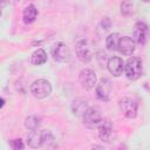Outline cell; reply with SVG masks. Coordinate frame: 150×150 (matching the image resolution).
I'll use <instances>...</instances> for the list:
<instances>
[{
  "mask_svg": "<svg viewBox=\"0 0 150 150\" xmlns=\"http://www.w3.org/2000/svg\"><path fill=\"white\" fill-rule=\"evenodd\" d=\"M124 73H125V76L131 81L139 79L142 73H143L142 60L139 57H136V56L129 57L127 60V62L124 63Z\"/></svg>",
  "mask_w": 150,
  "mask_h": 150,
  "instance_id": "cell-1",
  "label": "cell"
},
{
  "mask_svg": "<svg viewBox=\"0 0 150 150\" xmlns=\"http://www.w3.org/2000/svg\"><path fill=\"white\" fill-rule=\"evenodd\" d=\"M30 93L38 100L45 98V97L50 95V93H52V84L46 79H38V80H35L32 83Z\"/></svg>",
  "mask_w": 150,
  "mask_h": 150,
  "instance_id": "cell-2",
  "label": "cell"
},
{
  "mask_svg": "<svg viewBox=\"0 0 150 150\" xmlns=\"http://www.w3.org/2000/svg\"><path fill=\"white\" fill-rule=\"evenodd\" d=\"M82 118H83V124L87 128L94 129L97 128L102 121V114L98 107H89L84 110V112L82 114Z\"/></svg>",
  "mask_w": 150,
  "mask_h": 150,
  "instance_id": "cell-3",
  "label": "cell"
},
{
  "mask_svg": "<svg viewBox=\"0 0 150 150\" xmlns=\"http://www.w3.org/2000/svg\"><path fill=\"white\" fill-rule=\"evenodd\" d=\"M150 38V29L149 26L143 22V21H138L135 23L134 26V30H132V39L138 45H145L148 42Z\"/></svg>",
  "mask_w": 150,
  "mask_h": 150,
  "instance_id": "cell-4",
  "label": "cell"
},
{
  "mask_svg": "<svg viewBox=\"0 0 150 150\" xmlns=\"http://www.w3.org/2000/svg\"><path fill=\"white\" fill-rule=\"evenodd\" d=\"M75 52L77 55V59L83 62V63H88L91 61L93 59V49H91V45L89 43L88 40L82 39L76 43L75 47Z\"/></svg>",
  "mask_w": 150,
  "mask_h": 150,
  "instance_id": "cell-5",
  "label": "cell"
},
{
  "mask_svg": "<svg viewBox=\"0 0 150 150\" xmlns=\"http://www.w3.org/2000/svg\"><path fill=\"white\" fill-rule=\"evenodd\" d=\"M118 105H120L121 111L123 112V115L127 118H135L137 116L138 105H137V102L134 98H131V97H123L120 101Z\"/></svg>",
  "mask_w": 150,
  "mask_h": 150,
  "instance_id": "cell-6",
  "label": "cell"
},
{
  "mask_svg": "<svg viewBox=\"0 0 150 150\" xmlns=\"http://www.w3.org/2000/svg\"><path fill=\"white\" fill-rule=\"evenodd\" d=\"M79 81H80L81 86L84 89L90 90V89H93L96 86V81H97L96 73L93 69H90V68H84V69H82L80 71Z\"/></svg>",
  "mask_w": 150,
  "mask_h": 150,
  "instance_id": "cell-7",
  "label": "cell"
},
{
  "mask_svg": "<svg viewBox=\"0 0 150 150\" xmlns=\"http://www.w3.org/2000/svg\"><path fill=\"white\" fill-rule=\"evenodd\" d=\"M52 56L55 61L68 62L70 60V50L68 46L63 42H56L52 47Z\"/></svg>",
  "mask_w": 150,
  "mask_h": 150,
  "instance_id": "cell-8",
  "label": "cell"
},
{
  "mask_svg": "<svg viewBox=\"0 0 150 150\" xmlns=\"http://www.w3.org/2000/svg\"><path fill=\"white\" fill-rule=\"evenodd\" d=\"M98 128V138L103 142H111L114 137V128L109 120H102Z\"/></svg>",
  "mask_w": 150,
  "mask_h": 150,
  "instance_id": "cell-9",
  "label": "cell"
},
{
  "mask_svg": "<svg viewBox=\"0 0 150 150\" xmlns=\"http://www.w3.org/2000/svg\"><path fill=\"white\" fill-rule=\"evenodd\" d=\"M111 94V83L108 79H102L96 84V96L101 101H108Z\"/></svg>",
  "mask_w": 150,
  "mask_h": 150,
  "instance_id": "cell-10",
  "label": "cell"
},
{
  "mask_svg": "<svg viewBox=\"0 0 150 150\" xmlns=\"http://www.w3.org/2000/svg\"><path fill=\"white\" fill-rule=\"evenodd\" d=\"M135 48H136V42L134 41L132 38H130V36H122L120 39V42H118V52L122 55L130 56L135 52Z\"/></svg>",
  "mask_w": 150,
  "mask_h": 150,
  "instance_id": "cell-11",
  "label": "cell"
},
{
  "mask_svg": "<svg viewBox=\"0 0 150 150\" xmlns=\"http://www.w3.org/2000/svg\"><path fill=\"white\" fill-rule=\"evenodd\" d=\"M107 68L112 76H120L124 71V62L118 56H112L108 60Z\"/></svg>",
  "mask_w": 150,
  "mask_h": 150,
  "instance_id": "cell-12",
  "label": "cell"
},
{
  "mask_svg": "<svg viewBox=\"0 0 150 150\" xmlns=\"http://www.w3.org/2000/svg\"><path fill=\"white\" fill-rule=\"evenodd\" d=\"M27 143L30 148L36 149L40 148L45 142H43V136H42V131H36V130H32L27 137Z\"/></svg>",
  "mask_w": 150,
  "mask_h": 150,
  "instance_id": "cell-13",
  "label": "cell"
},
{
  "mask_svg": "<svg viewBox=\"0 0 150 150\" xmlns=\"http://www.w3.org/2000/svg\"><path fill=\"white\" fill-rule=\"evenodd\" d=\"M38 16V9L34 5H28L25 9H23V13H22V19H23V22L26 25H29L32 22L35 21Z\"/></svg>",
  "mask_w": 150,
  "mask_h": 150,
  "instance_id": "cell-14",
  "label": "cell"
},
{
  "mask_svg": "<svg viewBox=\"0 0 150 150\" xmlns=\"http://www.w3.org/2000/svg\"><path fill=\"white\" fill-rule=\"evenodd\" d=\"M120 34L118 33H111L105 39V47L110 52L118 50V42H120Z\"/></svg>",
  "mask_w": 150,
  "mask_h": 150,
  "instance_id": "cell-15",
  "label": "cell"
},
{
  "mask_svg": "<svg viewBox=\"0 0 150 150\" xmlns=\"http://www.w3.org/2000/svg\"><path fill=\"white\" fill-rule=\"evenodd\" d=\"M46 61H47V53L42 48L36 49L30 56V62L34 66H41V64L46 63Z\"/></svg>",
  "mask_w": 150,
  "mask_h": 150,
  "instance_id": "cell-16",
  "label": "cell"
},
{
  "mask_svg": "<svg viewBox=\"0 0 150 150\" xmlns=\"http://www.w3.org/2000/svg\"><path fill=\"white\" fill-rule=\"evenodd\" d=\"M41 125V116L39 115H29L25 118V127L28 130H38Z\"/></svg>",
  "mask_w": 150,
  "mask_h": 150,
  "instance_id": "cell-17",
  "label": "cell"
},
{
  "mask_svg": "<svg viewBox=\"0 0 150 150\" xmlns=\"http://www.w3.org/2000/svg\"><path fill=\"white\" fill-rule=\"evenodd\" d=\"M134 12V2L131 0H124L121 4V13L124 15H129Z\"/></svg>",
  "mask_w": 150,
  "mask_h": 150,
  "instance_id": "cell-18",
  "label": "cell"
},
{
  "mask_svg": "<svg viewBox=\"0 0 150 150\" xmlns=\"http://www.w3.org/2000/svg\"><path fill=\"white\" fill-rule=\"evenodd\" d=\"M9 145H11V148H12L13 150H22V149L25 148V144H23L22 139H20V138L12 139L11 143H9Z\"/></svg>",
  "mask_w": 150,
  "mask_h": 150,
  "instance_id": "cell-19",
  "label": "cell"
},
{
  "mask_svg": "<svg viewBox=\"0 0 150 150\" xmlns=\"http://www.w3.org/2000/svg\"><path fill=\"white\" fill-rule=\"evenodd\" d=\"M8 0H1V7H4L5 5H6V2H7Z\"/></svg>",
  "mask_w": 150,
  "mask_h": 150,
  "instance_id": "cell-20",
  "label": "cell"
},
{
  "mask_svg": "<svg viewBox=\"0 0 150 150\" xmlns=\"http://www.w3.org/2000/svg\"><path fill=\"white\" fill-rule=\"evenodd\" d=\"M146 1H149V0H146Z\"/></svg>",
  "mask_w": 150,
  "mask_h": 150,
  "instance_id": "cell-21",
  "label": "cell"
}]
</instances>
